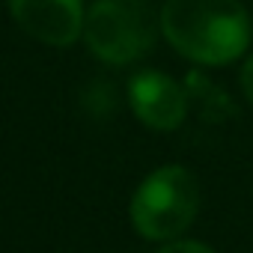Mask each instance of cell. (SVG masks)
<instances>
[{
	"label": "cell",
	"instance_id": "obj_3",
	"mask_svg": "<svg viewBox=\"0 0 253 253\" xmlns=\"http://www.w3.org/2000/svg\"><path fill=\"white\" fill-rule=\"evenodd\" d=\"M158 27L161 15H155L149 0H92L84 15L86 48L110 66H128L146 57Z\"/></svg>",
	"mask_w": 253,
	"mask_h": 253
},
{
	"label": "cell",
	"instance_id": "obj_2",
	"mask_svg": "<svg viewBox=\"0 0 253 253\" xmlns=\"http://www.w3.org/2000/svg\"><path fill=\"white\" fill-rule=\"evenodd\" d=\"M200 211V185L182 164H164L149 173L128 206L131 226L146 241H176Z\"/></svg>",
	"mask_w": 253,
	"mask_h": 253
},
{
	"label": "cell",
	"instance_id": "obj_4",
	"mask_svg": "<svg viewBox=\"0 0 253 253\" xmlns=\"http://www.w3.org/2000/svg\"><path fill=\"white\" fill-rule=\"evenodd\" d=\"M15 24L51 45L69 48L84 36V0H6Z\"/></svg>",
	"mask_w": 253,
	"mask_h": 253
},
{
	"label": "cell",
	"instance_id": "obj_1",
	"mask_svg": "<svg viewBox=\"0 0 253 253\" xmlns=\"http://www.w3.org/2000/svg\"><path fill=\"white\" fill-rule=\"evenodd\" d=\"M164 39L191 63L226 66L250 45V18L238 0H164Z\"/></svg>",
	"mask_w": 253,
	"mask_h": 253
},
{
	"label": "cell",
	"instance_id": "obj_5",
	"mask_svg": "<svg viewBox=\"0 0 253 253\" xmlns=\"http://www.w3.org/2000/svg\"><path fill=\"white\" fill-rule=\"evenodd\" d=\"M128 101L134 116L155 131H173L185 122L188 92L164 72L143 69L128 81Z\"/></svg>",
	"mask_w": 253,
	"mask_h": 253
},
{
	"label": "cell",
	"instance_id": "obj_7",
	"mask_svg": "<svg viewBox=\"0 0 253 253\" xmlns=\"http://www.w3.org/2000/svg\"><path fill=\"white\" fill-rule=\"evenodd\" d=\"M241 92H244V98L250 101V107H253V54L244 60V66H241Z\"/></svg>",
	"mask_w": 253,
	"mask_h": 253
},
{
	"label": "cell",
	"instance_id": "obj_6",
	"mask_svg": "<svg viewBox=\"0 0 253 253\" xmlns=\"http://www.w3.org/2000/svg\"><path fill=\"white\" fill-rule=\"evenodd\" d=\"M158 253H214L209 244L203 241H188V238H176V241H167Z\"/></svg>",
	"mask_w": 253,
	"mask_h": 253
}]
</instances>
